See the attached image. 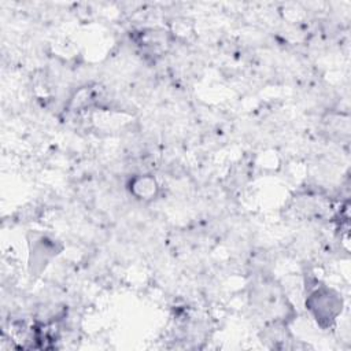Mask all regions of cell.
I'll list each match as a JSON object with an SVG mask.
<instances>
[{
    "label": "cell",
    "instance_id": "obj_2",
    "mask_svg": "<svg viewBox=\"0 0 351 351\" xmlns=\"http://www.w3.org/2000/svg\"><path fill=\"white\" fill-rule=\"evenodd\" d=\"M156 182L152 177L138 176L130 182V191L137 199H152L156 193Z\"/></svg>",
    "mask_w": 351,
    "mask_h": 351
},
{
    "label": "cell",
    "instance_id": "obj_1",
    "mask_svg": "<svg viewBox=\"0 0 351 351\" xmlns=\"http://www.w3.org/2000/svg\"><path fill=\"white\" fill-rule=\"evenodd\" d=\"M306 306L311 311L317 322L325 325L335 321V318L340 313L341 298H339V295L335 291L325 287H319L308 295Z\"/></svg>",
    "mask_w": 351,
    "mask_h": 351
}]
</instances>
